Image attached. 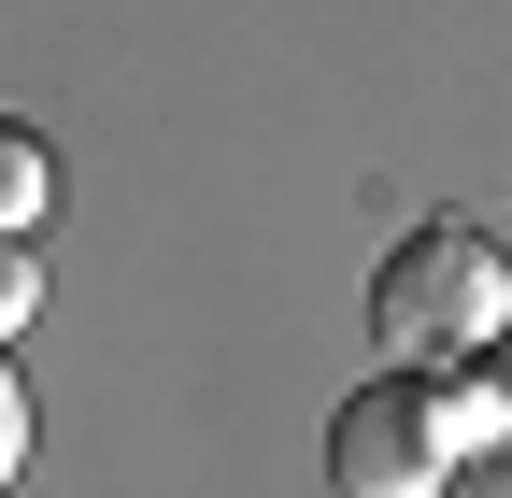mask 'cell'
<instances>
[{
    "instance_id": "1",
    "label": "cell",
    "mask_w": 512,
    "mask_h": 498,
    "mask_svg": "<svg viewBox=\"0 0 512 498\" xmlns=\"http://www.w3.org/2000/svg\"><path fill=\"white\" fill-rule=\"evenodd\" d=\"M370 328L399 356H498L512 342V257L484 228H413L370 271Z\"/></svg>"
},
{
    "instance_id": "2",
    "label": "cell",
    "mask_w": 512,
    "mask_h": 498,
    "mask_svg": "<svg viewBox=\"0 0 512 498\" xmlns=\"http://www.w3.org/2000/svg\"><path fill=\"white\" fill-rule=\"evenodd\" d=\"M470 456V399L427 370H370L328 413V498H441Z\"/></svg>"
},
{
    "instance_id": "3",
    "label": "cell",
    "mask_w": 512,
    "mask_h": 498,
    "mask_svg": "<svg viewBox=\"0 0 512 498\" xmlns=\"http://www.w3.org/2000/svg\"><path fill=\"white\" fill-rule=\"evenodd\" d=\"M43 200H57V157H43V129H0V214H15V228H43Z\"/></svg>"
},
{
    "instance_id": "4",
    "label": "cell",
    "mask_w": 512,
    "mask_h": 498,
    "mask_svg": "<svg viewBox=\"0 0 512 498\" xmlns=\"http://www.w3.org/2000/svg\"><path fill=\"white\" fill-rule=\"evenodd\" d=\"M456 399H470V442H484V427H498V442H512V342L484 356V385H456Z\"/></svg>"
}]
</instances>
